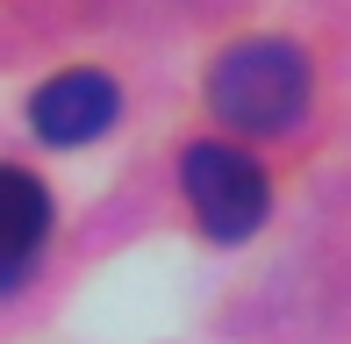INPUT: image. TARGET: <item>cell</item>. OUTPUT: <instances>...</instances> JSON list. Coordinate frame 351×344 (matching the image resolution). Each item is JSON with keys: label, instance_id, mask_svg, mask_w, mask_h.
<instances>
[{"label": "cell", "instance_id": "6da1fadb", "mask_svg": "<svg viewBox=\"0 0 351 344\" xmlns=\"http://www.w3.org/2000/svg\"><path fill=\"white\" fill-rule=\"evenodd\" d=\"M208 108L230 130H251V136H280L308 115V58L280 36H251V43H230L208 72Z\"/></svg>", "mask_w": 351, "mask_h": 344}, {"label": "cell", "instance_id": "7a4b0ae2", "mask_svg": "<svg viewBox=\"0 0 351 344\" xmlns=\"http://www.w3.org/2000/svg\"><path fill=\"white\" fill-rule=\"evenodd\" d=\"M180 180H186V201H194V215H201V230H208L215 244H237V237H251V230L265 223V172L251 151H237V144H194L180 158Z\"/></svg>", "mask_w": 351, "mask_h": 344}, {"label": "cell", "instance_id": "3957f363", "mask_svg": "<svg viewBox=\"0 0 351 344\" xmlns=\"http://www.w3.org/2000/svg\"><path fill=\"white\" fill-rule=\"evenodd\" d=\"M115 115H122V93L108 72H58L29 101V122H36L43 144H93Z\"/></svg>", "mask_w": 351, "mask_h": 344}, {"label": "cell", "instance_id": "277c9868", "mask_svg": "<svg viewBox=\"0 0 351 344\" xmlns=\"http://www.w3.org/2000/svg\"><path fill=\"white\" fill-rule=\"evenodd\" d=\"M43 244H51V194H43V180L22 165H0V294L36 273Z\"/></svg>", "mask_w": 351, "mask_h": 344}]
</instances>
